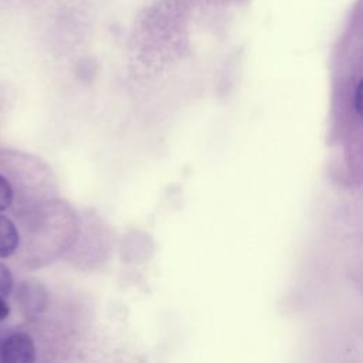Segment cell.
<instances>
[{
	"mask_svg": "<svg viewBox=\"0 0 363 363\" xmlns=\"http://www.w3.org/2000/svg\"><path fill=\"white\" fill-rule=\"evenodd\" d=\"M13 201V189L6 177L0 174V211L10 207Z\"/></svg>",
	"mask_w": 363,
	"mask_h": 363,
	"instance_id": "5",
	"label": "cell"
},
{
	"mask_svg": "<svg viewBox=\"0 0 363 363\" xmlns=\"http://www.w3.org/2000/svg\"><path fill=\"white\" fill-rule=\"evenodd\" d=\"M13 291V277L9 267L0 262V296L6 298Z\"/></svg>",
	"mask_w": 363,
	"mask_h": 363,
	"instance_id": "4",
	"label": "cell"
},
{
	"mask_svg": "<svg viewBox=\"0 0 363 363\" xmlns=\"http://www.w3.org/2000/svg\"><path fill=\"white\" fill-rule=\"evenodd\" d=\"M0 354L4 363H30L35 359V346L30 335L18 332L3 342Z\"/></svg>",
	"mask_w": 363,
	"mask_h": 363,
	"instance_id": "1",
	"label": "cell"
},
{
	"mask_svg": "<svg viewBox=\"0 0 363 363\" xmlns=\"http://www.w3.org/2000/svg\"><path fill=\"white\" fill-rule=\"evenodd\" d=\"M10 315V306L9 303L4 301L3 296H0V320L7 319Z\"/></svg>",
	"mask_w": 363,
	"mask_h": 363,
	"instance_id": "6",
	"label": "cell"
},
{
	"mask_svg": "<svg viewBox=\"0 0 363 363\" xmlns=\"http://www.w3.org/2000/svg\"><path fill=\"white\" fill-rule=\"evenodd\" d=\"M16 301L18 302V306L26 316L37 315L45 306L47 294L43 285H40L38 282L23 281L17 288Z\"/></svg>",
	"mask_w": 363,
	"mask_h": 363,
	"instance_id": "2",
	"label": "cell"
},
{
	"mask_svg": "<svg viewBox=\"0 0 363 363\" xmlns=\"http://www.w3.org/2000/svg\"><path fill=\"white\" fill-rule=\"evenodd\" d=\"M20 244V235L16 224L6 216L0 214V258L13 255Z\"/></svg>",
	"mask_w": 363,
	"mask_h": 363,
	"instance_id": "3",
	"label": "cell"
}]
</instances>
